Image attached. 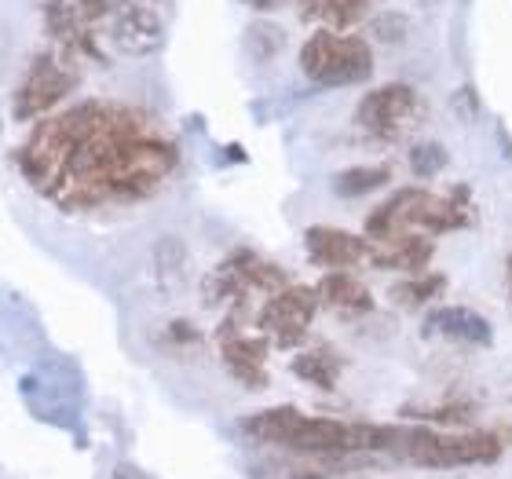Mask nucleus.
Masks as SVG:
<instances>
[{
  "mask_svg": "<svg viewBox=\"0 0 512 479\" xmlns=\"http://www.w3.org/2000/svg\"><path fill=\"white\" fill-rule=\"evenodd\" d=\"M15 161L37 194L85 213L158 194L180 165V150L150 114L92 99L33 128Z\"/></svg>",
  "mask_w": 512,
  "mask_h": 479,
  "instance_id": "1",
  "label": "nucleus"
},
{
  "mask_svg": "<svg viewBox=\"0 0 512 479\" xmlns=\"http://www.w3.org/2000/svg\"><path fill=\"white\" fill-rule=\"evenodd\" d=\"M388 454L421 469H465V465H494L505 454V439L491 428L439 432L428 425H392Z\"/></svg>",
  "mask_w": 512,
  "mask_h": 479,
  "instance_id": "2",
  "label": "nucleus"
},
{
  "mask_svg": "<svg viewBox=\"0 0 512 479\" xmlns=\"http://www.w3.org/2000/svg\"><path fill=\"white\" fill-rule=\"evenodd\" d=\"M300 70L308 74V81L322 88H344L359 85L374 74V48L363 37L337 30H315L300 48Z\"/></svg>",
  "mask_w": 512,
  "mask_h": 479,
  "instance_id": "3",
  "label": "nucleus"
},
{
  "mask_svg": "<svg viewBox=\"0 0 512 479\" xmlns=\"http://www.w3.org/2000/svg\"><path fill=\"white\" fill-rule=\"evenodd\" d=\"M286 271L264 256H256L253 249H235L224 264L216 267L213 275L205 278V300L209 304H246V297L253 289H264V293H278L286 289Z\"/></svg>",
  "mask_w": 512,
  "mask_h": 479,
  "instance_id": "4",
  "label": "nucleus"
},
{
  "mask_svg": "<svg viewBox=\"0 0 512 479\" xmlns=\"http://www.w3.org/2000/svg\"><path fill=\"white\" fill-rule=\"evenodd\" d=\"M319 293L311 286H286L271 293L260 315H256V326L278 344V348H297V344L308 341V330L315 315H319Z\"/></svg>",
  "mask_w": 512,
  "mask_h": 479,
  "instance_id": "5",
  "label": "nucleus"
},
{
  "mask_svg": "<svg viewBox=\"0 0 512 479\" xmlns=\"http://www.w3.org/2000/svg\"><path fill=\"white\" fill-rule=\"evenodd\" d=\"M417 114H421V96L403 81H392L366 92L363 103L355 107V125L374 139H399Z\"/></svg>",
  "mask_w": 512,
  "mask_h": 479,
  "instance_id": "6",
  "label": "nucleus"
},
{
  "mask_svg": "<svg viewBox=\"0 0 512 479\" xmlns=\"http://www.w3.org/2000/svg\"><path fill=\"white\" fill-rule=\"evenodd\" d=\"M74 88H77V74L63 59L37 55L26 81H22L19 96H15V118L30 121V118H37V114H44V110L59 107Z\"/></svg>",
  "mask_w": 512,
  "mask_h": 479,
  "instance_id": "7",
  "label": "nucleus"
},
{
  "mask_svg": "<svg viewBox=\"0 0 512 479\" xmlns=\"http://www.w3.org/2000/svg\"><path fill=\"white\" fill-rule=\"evenodd\" d=\"M216 344H220V359H224L227 373L246 388H267V348L271 341L264 337H246L238 330V315L216 330Z\"/></svg>",
  "mask_w": 512,
  "mask_h": 479,
  "instance_id": "8",
  "label": "nucleus"
},
{
  "mask_svg": "<svg viewBox=\"0 0 512 479\" xmlns=\"http://www.w3.org/2000/svg\"><path fill=\"white\" fill-rule=\"evenodd\" d=\"M110 41L128 55H147L161 44V19L150 0H121L107 19Z\"/></svg>",
  "mask_w": 512,
  "mask_h": 479,
  "instance_id": "9",
  "label": "nucleus"
},
{
  "mask_svg": "<svg viewBox=\"0 0 512 479\" xmlns=\"http://www.w3.org/2000/svg\"><path fill=\"white\" fill-rule=\"evenodd\" d=\"M425 337H443L454 344H469V348H491L494 344V326L491 319H483L480 311L450 304V308H428L425 322H421Z\"/></svg>",
  "mask_w": 512,
  "mask_h": 479,
  "instance_id": "10",
  "label": "nucleus"
},
{
  "mask_svg": "<svg viewBox=\"0 0 512 479\" xmlns=\"http://www.w3.org/2000/svg\"><path fill=\"white\" fill-rule=\"evenodd\" d=\"M304 245H308L311 264L326 267V271H344V267H355L370 260V242L363 235H352V231H341V227H308L304 231Z\"/></svg>",
  "mask_w": 512,
  "mask_h": 479,
  "instance_id": "11",
  "label": "nucleus"
},
{
  "mask_svg": "<svg viewBox=\"0 0 512 479\" xmlns=\"http://www.w3.org/2000/svg\"><path fill=\"white\" fill-rule=\"evenodd\" d=\"M436 253L432 238L421 235V231H406V235H395L388 242L370 245V264L384 267V271H403V275H421Z\"/></svg>",
  "mask_w": 512,
  "mask_h": 479,
  "instance_id": "12",
  "label": "nucleus"
},
{
  "mask_svg": "<svg viewBox=\"0 0 512 479\" xmlns=\"http://www.w3.org/2000/svg\"><path fill=\"white\" fill-rule=\"evenodd\" d=\"M315 293H319L322 308L337 311L344 319H359V315H370V311L377 308L374 293H370L355 275H348V271H330V275L315 286Z\"/></svg>",
  "mask_w": 512,
  "mask_h": 479,
  "instance_id": "13",
  "label": "nucleus"
},
{
  "mask_svg": "<svg viewBox=\"0 0 512 479\" xmlns=\"http://www.w3.org/2000/svg\"><path fill=\"white\" fill-rule=\"evenodd\" d=\"M399 414L406 421H414V425H428V428H461L476 425V417H480V406L472 403V399H461V395H447L443 403H406Z\"/></svg>",
  "mask_w": 512,
  "mask_h": 479,
  "instance_id": "14",
  "label": "nucleus"
},
{
  "mask_svg": "<svg viewBox=\"0 0 512 479\" xmlns=\"http://www.w3.org/2000/svg\"><path fill=\"white\" fill-rule=\"evenodd\" d=\"M48 33L59 37V44H66V48H77V52L99 59L96 33H92V26L77 15L74 4H66V0H48Z\"/></svg>",
  "mask_w": 512,
  "mask_h": 479,
  "instance_id": "15",
  "label": "nucleus"
},
{
  "mask_svg": "<svg viewBox=\"0 0 512 479\" xmlns=\"http://www.w3.org/2000/svg\"><path fill=\"white\" fill-rule=\"evenodd\" d=\"M300 421H304V414H300L297 406H271V410L242 417L238 425H242V432H246L249 439H256V443H275V447H282L289 439V432H293Z\"/></svg>",
  "mask_w": 512,
  "mask_h": 479,
  "instance_id": "16",
  "label": "nucleus"
},
{
  "mask_svg": "<svg viewBox=\"0 0 512 479\" xmlns=\"http://www.w3.org/2000/svg\"><path fill=\"white\" fill-rule=\"evenodd\" d=\"M289 370L297 373L300 381H308L311 388H322V392H333L337 381H341V359H337V352H330V348L300 352Z\"/></svg>",
  "mask_w": 512,
  "mask_h": 479,
  "instance_id": "17",
  "label": "nucleus"
},
{
  "mask_svg": "<svg viewBox=\"0 0 512 479\" xmlns=\"http://www.w3.org/2000/svg\"><path fill=\"white\" fill-rule=\"evenodd\" d=\"M447 293V275H439V271H421V275H410L403 282H395L392 293L388 297L399 304V308H428L432 300H439Z\"/></svg>",
  "mask_w": 512,
  "mask_h": 479,
  "instance_id": "18",
  "label": "nucleus"
},
{
  "mask_svg": "<svg viewBox=\"0 0 512 479\" xmlns=\"http://www.w3.org/2000/svg\"><path fill=\"white\" fill-rule=\"evenodd\" d=\"M392 183V169L388 165H352L333 176V194L337 198H363L370 191H381Z\"/></svg>",
  "mask_w": 512,
  "mask_h": 479,
  "instance_id": "19",
  "label": "nucleus"
},
{
  "mask_svg": "<svg viewBox=\"0 0 512 479\" xmlns=\"http://www.w3.org/2000/svg\"><path fill=\"white\" fill-rule=\"evenodd\" d=\"M370 8V0H308L304 4V19H326L330 30H348L352 22H359Z\"/></svg>",
  "mask_w": 512,
  "mask_h": 479,
  "instance_id": "20",
  "label": "nucleus"
},
{
  "mask_svg": "<svg viewBox=\"0 0 512 479\" xmlns=\"http://www.w3.org/2000/svg\"><path fill=\"white\" fill-rule=\"evenodd\" d=\"M450 161V150L436 139H421L410 147V172H414L417 180H436L439 172L447 169Z\"/></svg>",
  "mask_w": 512,
  "mask_h": 479,
  "instance_id": "21",
  "label": "nucleus"
},
{
  "mask_svg": "<svg viewBox=\"0 0 512 479\" xmlns=\"http://www.w3.org/2000/svg\"><path fill=\"white\" fill-rule=\"evenodd\" d=\"M158 275L165 278V282H172V278L180 275L183 264H187V253H183L180 242H172V238H165V242L158 245Z\"/></svg>",
  "mask_w": 512,
  "mask_h": 479,
  "instance_id": "22",
  "label": "nucleus"
},
{
  "mask_svg": "<svg viewBox=\"0 0 512 479\" xmlns=\"http://www.w3.org/2000/svg\"><path fill=\"white\" fill-rule=\"evenodd\" d=\"M165 337H169V341H176V344H198V341H202V333L194 330L191 322H172L169 330H165Z\"/></svg>",
  "mask_w": 512,
  "mask_h": 479,
  "instance_id": "23",
  "label": "nucleus"
},
{
  "mask_svg": "<svg viewBox=\"0 0 512 479\" xmlns=\"http://www.w3.org/2000/svg\"><path fill=\"white\" fill-rule=\"evenodd\" d=\"M114 479H147L143 472L136 469V465H118V472H114Z\"/></svg>",
  "mask_w": 512,
  "mask_h": 479,
  "instance_id": "24",
  "label": "nucleus"
},
{
  "mask_svg": "<svg viewBox=\"0 0 512 479\" xmlns=\"http://www.w3.org/2000/svg\"><path fill=\"white\" fill-rule=\"evenodd\" d=\"M246 4H253V8L267 11V8H278V4H286V0H246ZM300 4H308V0H300Z\"/></svg>",
  "mask_w": 512,
  "mask_h": 479,
  "instance_id": "25",
  "label": "nucleus"
},
{
  "mask_svg": "<svg viewBox=\"0 0 512 479\" xmlns=\"http://www.w3.org/2000/svg\"><path fill=\"white\" fill-rule=\"evenodd\" d=\"M286 479H330V476H322V472H311V469H300V472H289Z\"/></svg>",
  "mask_w": 512,
  "mask_h": 479,
  "instance_id": "26",
  "label": "nucleus"
},
{
  "mask_svg": "<svg viewBox=\"0 0 512 479\" xmlns=\"http://www.w3.org/2000/svg\"><path fill=\"white\" fill-rule=\"evenodd\" d=\"M505 289H509V300H512V253L505 260Z\"/></svg>",
  "mask_w": 512,
  "mask_h": 479,
  "instance_id": "27",
  "label": "nucleus"
}]
</instances>
